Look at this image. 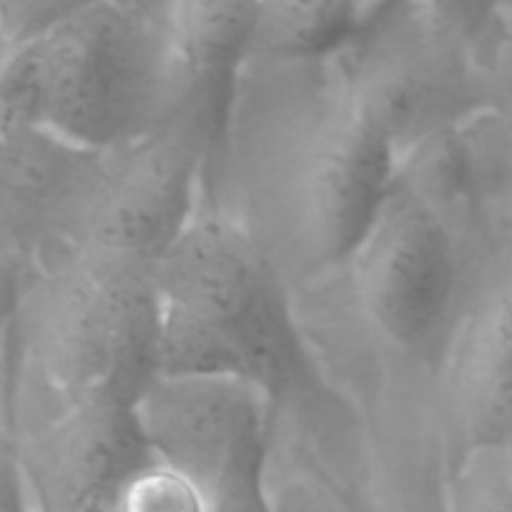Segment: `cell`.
<instances>
[{
  "label": "cell",
  "mask_w": 512,
  "mask_h": 512,
  "mask_svg": "<svg viewBox=\"0 0 512 512\" xmlns=\"http://www.w3.org/2000/svg\"><path fill=\"white\" fill-rule=\"evenodd\" d=\"M267 68L277 78L264 98L239 91L221 156L244 176L246 211L231 214L284 282H312L344 269L402 164L354 111L329 61Z\"/></svg>",
  "instance_id": "6da1fadb"
},
{
  "label": "cell",
  "mask_w": 512,
  "mask_h": 512,
  "mask_svg": "<svg viewBox=\"0 0 512 512\" xmlns=\"http://www.w3.org/2000/svg\"><path fill=\"white\" fill-rule=\"evenodd\" d=\"M171 0H96L16 43L0 63V131L113 151L176 108Z\"/></svg>",
  "instance_id": "7a4b0ae2"
},
{
  "label": "cell",
  "mask_w": 512,
  "mask_h": 512,
  "mask_svg": "<svg viewBox=\"0 0 512 512\" xmlns=\"http://www.w3.org/2000/svg\"><path fill=\"white\" fill-rule=\"evenodd\" d=\"M161 374L251 384L272 407L314 392L289 284L244 221L204 206L156 264Z\"/></svg>",
  "instance_id": "3957f363"
},
{
  "label": "cell",
  "mask_w": 512,
  "mask_h": 512,
  "mask_svg": "<svg viewBox=\"0 0 512 512\" xmlns=\"http://www.w3.org/2000/svg\"><path fill=\"white\" fill-rule=\"evenodd\" d=\"M38 324V357L56 417L86 402L139 405L161 374L156 267L93 251L53 259Z\"/></svg>",
  "instance_id": "277c9868"
},
{
  "label": "cell",
  "mask_w": 512,
  "mask_h": 512,
  "mask_svg": "<svg viewBox=\"0 0 512 512\" xmlns=\"http://www.w3.org/2000/svg\"><path fill=\"white\" fill-rule=\"evenodd\" d=\"M329 66L354 111L400 164L492 113L470 48L425 0H367L357 33Z\"/></svg>",
  "instance_id": "5b68a950"
},
{
  "label": "cell",
  "mask_w": 512,
  "mask_h": 512,
  "mask_svg": "<svg viewBox=\"0 0 512 512\" xmlns=\"http://www.w3.org/2000/svg\"><path fill=\"white\" fill-rule=\"evenodd\" d=\"M214 169L209 136L181 113L134 144L93 154L48 236L56 256L93 251L156 267L204 206Z\"/></svg>",
  "instance_id": "8992f818"
},
{
  "label": "cell",
  "mask_w": 512,
  "mask_h": 512,
  "mask_svg": "<svg viewBox=\"0 0 512 512\" xmlns=\"http://www.w3.org/2000/svg\"><path fill=\"white\" fill-rule=\"evenodd\" d=\"M344 269L384 342L440 367L467 302L462 241L405 169Z\"/></svg>",
  "instance_id": "52a82bcc"
},
{
  "label": "cell",
  "mask_w": 512,
  "mask_h": 512,
  "mask_svg": "<svg viewBox=\"0 0 512 512\" xmlns=\"http://www.w3.org/2000/svg\"><path fill=\"white\" fill-rule=\"evenodd\" d=\"M437 369L460 452H512V249L467 294Z\"/></svg>",
  "instance_id": "ba28073f"
},
{
  "label": "cell",
  "mask_w": 512,
  "mask_h": 512,
  "mask_svg": "<svg viewBox=\"0 0 512 512\" xmlns=\"http://www.w3.org/2000/svg\"><path fill=\"white\" fill-rule=\"evenodd\" d=\"M256 16L259 0H171L174 113L189 116L209 136L216 169L249 63Z\"/></svg>",
  "instance_id": "9c48e42d"
},
{
  "label": "cell",
  "mask_w": 512,
  "mask_h": 512,
  "mask_svg": "<svg viewBox=\"0 0 512 512\" xmlns=\"http://www.w3.org/2000/svg\"><path fill=\"white\" fill-rule=\"evenodd\" d=\"M367 0H259L249 63H327L362 23ZM246 63V66H249Z\"/></svg>",
  "instance_id": "30bf717a"
},
{
  "label": "cell",
  "mask_w": 512,
  "mask_h": 512,
  "mask_svg": "<svg viewBox=\"0 0 512 512\" xmlns=\"http://www.w3.org/2000/svg\"><path fill=\"white\" fill-rule=\"evenodd\" d=\"M445 512H512V452L500 447L457 452L447 477Z\"/></svg>",
  "instance_id": "8fae6325"
},
{
  "label": "cell",
  "mask_w": 512,
  "mask_h": 512,
  "mask_svg": "<svg viewBox=\"0 0 512 512\" xmlns=\"http://www.w3.org/2000/svg\"><path fill=\"white\" fill-rule=\"evenodd\" d=\"M113 512H211L199 487L159 457L128 477Z\"/></svg>",
  "instance_id": "7c38bea8"
},
{
  "label": "cell",
  "mask_w": 512,
  "mask_h": 512,
  "mask_svg": "<svg viewBox=\"0 0 512 512\" xmlns=\"http://www.w3.org/2000/svg\"><path fill=\"white\" fill-rule=\"evenodd\" d=\"M467 48L490 111L512 118V18L495 13Z\"/></svg>",
  "instance_id": "4fadbf2b"
},
{
  "label": "cell",
  "mask_w": 512,
  "mask_h": 512,
  "mask_svg": "<svg viewBox=\"0 0 512 512\" xmlns=\"http://www.w3.org/2000/svg\"><path fill=\"white\" fill-rule=\"evenodd\" d=\"M23 297V264L13 251L0 249V339L16 317Z\"/></svg>",
  "instance_id": "5bb4252c"
},
{
  "label": "cell",
  "mask_w": 512,
  "mask_h": 512,
  "mask_svg": "<svg viewBox=\"0 0 512 512\" xmlns=\"http://www.w3.org/2000/svg\"><path fill=\"white\" fill-rule=\"evenodd\" d=\"M0 512H36L28 480L13 460L0 462Z\"/></svg>",
  "instance_id": "9a60e30c"
},
{
  "label": "cell",
  "mask_w": 512,
  "mask_h": 512,
  "mask_svg": "<svg viewBox=\"0 0 512 512\" xmlns=\"http://www.w3.org/2000/svg\"><path fill=\"white\" fill-rule=\"evenodd\" d=\"M495 13L497 16L512 18V0H495Z\"/></svg>",
  "instance_id": "2e32d148"
},
{
  "label": "cell",
  "mask_w": 512,
  "mask_h": 512,
  "mask_svg": "<svg viewBox=\"0 0 512 512\" xmlns=\"http://www.w3.org/2000/svg\"><path fill=\"white\" fill-rule=\"evenodd\" d=\"M507 134H510V161H512V126H510V131H507Z\"/></svg>",
  "instance_id": "e0dca14e"
}]
</instances>
